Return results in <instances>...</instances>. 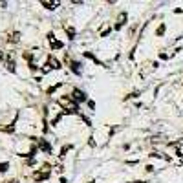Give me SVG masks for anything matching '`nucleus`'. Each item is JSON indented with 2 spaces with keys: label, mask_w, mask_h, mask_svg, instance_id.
Wrapping results in <instances>:
<instances>
[{
  "label": "nucleus",
  "mask_w": 183,
  "mask_h": 183,
  "mask_svg": "<svg viewBox=\"0 0 183 183\" xmlns=\"http://www.w3.org/2000/svg\"><path fill=\"white\" fill-rule=\"evenodd\" d=\"M73 99H75V101H84L86 97H84V94H82V92L75 90V92H73Z\"/></svg>",
  "instance_id": "f257e3e1"
},
{
  "label": "nucleus",
  "mask_w": 183,
  "mask_h": 183,
  "mask_svg": "<svg viewBox=\"0 0 183 183\" xmlns=\"http://www.w3.org/2000/svg\"><path fill=\"white\" fill-rule=\"evenodd\" d=\"M48 64H50V66H51V68H61V66H59V62L55 61V59H53V57H50V59H48Z\"/></svg>",
  "instance_id": "f03ea898"
},
{
  "label": "nucleus",
  "mask_w": 183,
  "mask_h": 183,
  "mask_svg": "<svg viewBox=\"0 0 183 183\" xmlns=\"http://www.w3.org/2000/svg\"><path fill=\"white\" fill-rule=\"evenodd\" d=\"M41 148H42V150H46V152H50V150H51V148H50V145H48L46 141H41Z\"/></svg>",
  "instance_id": "7ed1b4c3"
},
{
  "label": "nucleus",
  "mask_w": 183,
  "mask_h": 183,
  "mask_svg": "<svg viewBox=\"0 0 183 183\" xmlns=\"http://www.w3.org/2000/svg\"><path fill=\"white\" fill-rule=\"evenodd\" d=\"M42 4H44L46 7H50V9H53V6H55V4H50V2H42Z\"/></svg>",
  "instance_id": "20e7f679"
},
{
  "label": "nucleus",
  "mask_w": 183,
  "mask_h": 183,
  "mask_svg": "<svg viewBox=\"0 0 183 183\" xmlns=\"http://www.w3.org/2000/svg\"><path fill=\"white\" fill-rule=\"evenodd\" d=\"M163 31H165V26H161V28L158 29V35H163Z\"/></svg>",
  "instance_id": "39448f33"
}]
</instances>
